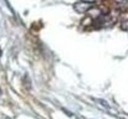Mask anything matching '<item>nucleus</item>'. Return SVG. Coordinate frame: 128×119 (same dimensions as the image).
<instances>
[{"mask_svg": "<svg viewBox=\"0 0 128 119\" xmlns=\"http://www.w3.org/2000/svg\"><path fill=\"white\" fill-rule=\"evenodd\" d=\"M98 102H100V103H101L103 107H106V108H108V109H110V107H108V104H107L106 102H103V101H101V99H98Z\"/></svg>", "mask_w": 128, "mask_h": 119, "instance_id": "obj_2", "label": "nucleus"}, {"mask_svg": "<svg viewBox=\"0 0 128 119\" xmlns=\"http://www.w3.org/2000/svg\"><path fill=\"white\" fill-rule=\"evenodd\" d=\"M91 7H92V5L90 2H86V1H82V0L75 4V10H77L78 12H86V11L91 10Z\"/></svg>", "mask_w": 128, "mask_h": 119, "instance_id": "obj_1", "label": "nucleus"}, {"mask_svg": "<svg viewBox=\"0 0 128 119\" xmlns=\"http://www.w3.org/2000/svg\"><path fill=\"white\" fill-rule=\"evenodd\" d=\"M82 1H86V2H90L91 4V2H94L96 0H82Z\"/></svg>", "mask_w": 128, "mask_h": 119, "instance_id": "obj_3", "label": "nucleus"}]
</instances>
